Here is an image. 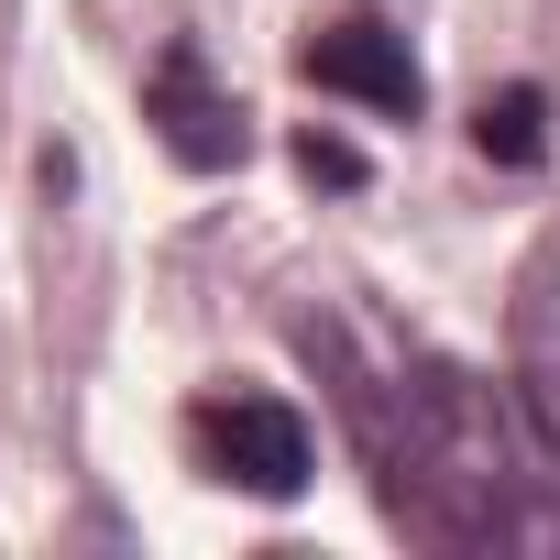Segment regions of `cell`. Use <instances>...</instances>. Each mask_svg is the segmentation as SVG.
I'll use <instances>...</instances> for the list:
<instances>
[{
    "label": "cell",
    "mask_w": 560,
    "mask_h": 560,
    "mask_svg": "<svg viewBox=\"0 0 560 560\" xmlns=\"http://www.w3.org/2000/svg\"><path fill=\"white\" fill-rule=\"evenodd\" d=\"M298 352L330 374L341 429L374 472V505L418 549H549L560 538L549 440L527 429L505 385H483L451 352L374 341L352 319H298Z\"/></svg>",
    "instance_id": "obj_1"
},
{
    "label": "cell",
    "mask_w": 560,
    "mask_h": 560,
    "mask_svg": "<svg viewBox=\"0 0 560 560\" xmlns=\"http://www.w3.org/2000/svg\"><path fill=\"white\" fill-rule=\"evenodd\" d=\"M187 462H198L209 483H231V494L287 505V494H308L319 440H308V418H298L287 396H264V385H209V396L187 407Z\"/></svg>",
    "instance_id": "obj_2"
},
{
    "label": "cell",
    "mask_w": 560,
    "mask_h": 560,
    "mask_svg": "<svg viewBox=\"0 0 560 560\" xmlns=\"http://www.w3.org/2000/svg\"><path fill=\"white\" fill-rule=\"evenodd\" d=\"M143 121L165 132V154H176L187 176H220V165H242V154H253V110L209 78V56H198L187 34L154 56V78H143Z\"/></svg>",
    "instance_id": "obj_3"
},
{
    "label": "cell",
    "mask_w": 560,
    "mask_h": 560,
    "mask_svg": "<svg viewBox=\"0 0 560 560\" xmlns=\"http://www.w3.org/2000/svg\"><path fill=\"white\" fill-rule=\"evenodd\" d=\"M298 78H308L319 100H363L374 121H418V110H429V78H418L407 34H396V23H374V12H352V23L308 34V45H298Z\"/></svg>",
    "instance_id": "obj_4"
},
{
    "label": "cell",
    "mask_w": 560,
    "mask_h": 560,
    "mask_svg": "<svg viewBox=\"0 0 560 560\" xmlns=\"http://www.w3.org/2000/svg\"><path fill=\"white\" fill-rule=\"evenodd\" d=\"M472 143H483L494 165H538V154H549V89H527V78H516V89H494V100H483V121H472Z\"/></svg>",
    "instance_id": "obj_5"
},
{
    "label": "cell",
    "mask_w": 560,
    "mask_h": 560,
    "mask_svg": "<svg viewBox=\"0 0 560 560\" xmlns=\"http://www.w3.org/2000/svg\"><path fill=\"white\" fill-rule=\"evenodd\" d=\"M298 165H308V176H319V187H363V154H352V143H341V132H319V121H308V132H298Z\"/></svg>",
    "instance_id": "obj_6"
}]
</instances>
